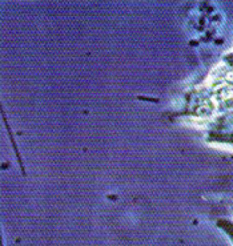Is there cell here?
Listing matches in <instances>:
<instances>
[{"label":"cell","mask_w":233,"mask_h":246,"mask_svg":"<svg viewBox=\"0 0 233 246\" xmlns=\"http://www.w3.org/2000/svg\"><path fill=\"white\" fill-rule=\"evenodd\" d=\"M225 81L226 83H232L233 81V72H228L225 75Z\"/></svg>","instance_id":"6da1fadb"}]
</instances>
